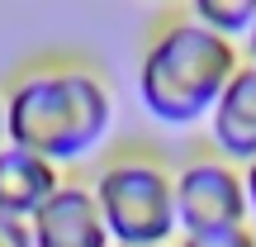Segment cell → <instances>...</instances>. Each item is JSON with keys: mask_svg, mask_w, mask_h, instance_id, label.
<instances>
[{"mask_svg": "<svg viewBox=\"0 0 256 247\" xmlns=\"http://www.w3.org/2000/svg\"><path fill=\"white\" fill-rule=\"evenodd\" d=\"M247 53H252V67H256V24H252V34H247Z\"/></svg>", "mask_w": 256, "mask_h": 247, "instance_id": "7c38bea8", "label": "cell"}, {"mask_svg": "<svg viewBox=\"0 0 256 247\" xmlns=\"http://www.w3.org/2000/svg\"><path fill=\"white\" fill-rule=\"evenodd\" d=\"M180 247H256L252 228H223V233H200V238H185Z\"/></svg>", "mask_w": 256, "mask_h": 247, "instance_id": "9c48e42d", "label": "cell"}, {"mask_svg": "<svg viewBox=\"0 0 256 247\" xmlns=\"http://www.w3.org/2000/svg\"><path fill=\"white\" fill-rule=\"evenodd\" d=\"M209 128L228 162H256V67H238L209 114Z\"/></svg>", "mask_w": 256, "mask_h": 247, "instance_id": "52a82bcc", "label": "cell"}, {"mask_svg": "<svg viewBox=\"0 0 256 247\" xmlns=\"http://www.w3.org/2000/svg\"><path fill=\"white\" fill-rule=\"evenodd\" d=\"M238 67H242L238 48L228 38L209 34L185 15L171 19L147 43L142 67H138V95H142L147 114H156L162 124H194L214 114Z\"/></svg>", "mask_w": 256, "mask_h": 247, "instance_id": "7a4b0ae2", "label": "cell"}, {"mask_svg": "<svg viewBox=\"0 0 256 247\" xmlns=\"http://www.w3.org/2000/svg\"><path fill=\"white\" fill-rule=\"evenodd\" d=\"M242 185H247V204H252V214H256V162L242 171Z\"/></svg>", "mask_w": 256, "mask_h": 247, "instance_id": "8fae6325", "label": "cell"}, {"mask_svg": "<svg viewBox=\"0 0 256 247\" xmlns=\"http://www.w3.org/2000/svg\"><path fill=\"white\" fill-rule=\"evenodd\" d=\"M62 190V176L52 162L24 152V147H0V214L5 219H34L52 195Z\"/></svg>", "mask_w": 256, "mask_h": 247, "instance_id": "8992f818", "label": "cell"}, {"mask_svg": "<svg viewBox=\"0 0 256 247\" xmlns=\"http://www.w3.org/2000/svg\"><path fill=\"white\" fill-rule=\"evenodd\" d=\"M10 138H5V100H0V147H5Z\"/></svg>", "mask_w": 256, "mask_h": 247, "instance_id": "4fadbf2b", "label": "cell"}, {"mask_svg": "<svg viewBox=\"0 0 256 247\" xmlns=\"http://www.w3.org/2000/svg\"><path fill=\"white\" fill-rule=\"evenodd\" d=\"M190 19L204 24L209 34L218 38H247L252 24H256V0H194L190 5Z\"/></svg>", "mask_w": 256, "mask_h": 247, "instance_id": "ba28073f", "label": "cell"}, {"mask_svg": "<svg viewBox=\"0 0 256 247\" xmlns=\"http://www.w3.org/2000/svg\"><path fill=\"white\" fill-rule=\"evenodd\" d=\"M114 105L110 91L86 67H48L28 72L5 95V138L10 147L43 157V162H72L86 157L110 133Z\"/></svg>", "mask_w": 256, "mask_h": 247, "instance_id": "6da1fadb", "label": "cell"}, {"mask_svg": "<svg viewBox=\"0 0 256 247\" xmlns=\"http://www.w3.org/2000/svg\"><path fill=\"white\" fill-rule=\"evenodd\" d=\"M110 242L119 247H166L176 223V181L147 157H119L90 185Z\"/></svg>", "mask_w": 256, "mask_h": 247, "instance_id": "3957f363", "label": "cell"}, {"mask_svg": "<svg viewBox=\"0 0 256 247\" xmlns=\"http://www.w3.org/2000/svg\"><path fill=\"white\" fill-rule=\"evenodd\" d=\"M0 247H34V228L24 219H5L0 214Z\"/></svg>", "mask_w": 256, "mask_h": 247, "instance_id": "30bf717a", "label": "cell"}, {"mask_svg": "<svg viewBox=\"0 0 256 247\" xmlns=\"http://www.w3.org/2000/svg\"><path fill=\"white\" fill-rule=\"evenodd\" d=\"M28 228H34V247H110V228L86 185H62L28 219Z\"/></svg>", "mask_w": 256, "mask_h": 247, "instance_id": "5b68a950", "label": "cell"}, {"mask_svg": "<svg viewBox=\"0 0 256 247\" xmlns=\"http://www.w3.org/2000/svg\"><path fill=\"white\" fill-rule=\"evenodd\" d=\"M247 209H252L247 204V185L232 171V162L204 157V162H190L176 176V223H180L185 238L242 228Z\"/></svg>", "mask_w": 256, "mask_h": 247, "instance_id": "277c9868", "label": "cell"}]
</instances>
